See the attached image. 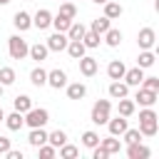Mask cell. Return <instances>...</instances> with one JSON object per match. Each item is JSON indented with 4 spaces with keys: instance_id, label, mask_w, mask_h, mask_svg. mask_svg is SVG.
Wrapping results in <instances>:
<instances>
[{
    "instance_id": "1",
    "label": "cell",
    "mask_w": 159,
    "mask_h": 159,
    "mask_svg": "<svg viewBox=\"0 0 159 159\" xmlns=\"http://www.w3.org/2000/svg\"><path fill=\"white\" fill-rule=\"evenodd\" d=\"M112 117V102L109 99H97L92 104V112H89V119L94 124H107V119Z\"/></svg>"
},
{
    "instance_id": "2",
    "label": "cell",
    "mask_w": 159,
    "mask_h": 159,
    "mask_svg": "<svg viewBox=\"0 0 159 159\" xmlns=\"http://www.w3.org/2000/svg\"><path fill=\"white\" fill-rule=\"evenodd\" d=\"M50 122V112L45 107H30L25 112V124L32 129V127H45Z\"/></svg>"
},
{
    "instance_id": "3",
    "label": "cell",
    "mask_w": 159,
    "mask_h": 159,
    "mask_svg": "<svg viewBox=\"0 0 159 159\" xmlns=\"http://www.w3.org/2000/svg\"><path fill=\"white\" fill-rule=\"evenodd\" d=\"M27 50H30V45H27L20 35H12V37L7 40V52H10L12 60H25V57H27Z\"/></svg>"
},
{
    "instance_id": "4",
    "label": "cell",
    "mask_w": 159,
    "mask_h": 159,
    "mask_svg": "<svg viewBox=\"0 0 159 159\" xmlns=\"http://www.w3.org/2000/svg\"><path fill=\"white\" fill-rule=\"evenodd\" d=\"M137 45H139V50H154V45H157L154 27H142L139 35H137Z\"/></svg>"
},
{
    "instance_id": "5",
    "label": "cell",
    "mask_w": 159,
    "mask_h": 159,
    "mask_svg": "<svg viewBox=\"0 0 159 159\" xmlns=\"http://www.w3.org/2000/svg\"><path fill=\"white\" fill-rule=\"evenodd\" d=\"M134 99H137L134 104H142V107H154V102L159 99V92L147 89V87H142V84H139V89H137V97H134Z\"/></svg>"
},
{
    "instance_id": "6",
    "label": "cell",
    "mask_w": 159,
    "mask_h": 159,
    "mask_svg": "<svg viewBox=\"0 0 159 159\" xmlns=\"http://www.w3.org/2000/svg\"><path fill=\"white\" fill-rule=\"evenodd\" d=\"M67 42H70V40H67V35H65V32H55V35H50V37H47V42H45V45H47V50H50V52H62V50L67 47Z\"/></svg>"
},
{
    "instance_id": "7",
    "label": "cell",
    "mask_w": 159,
    "mask_h": 159,
    "mask_svg": "<svg viewBox=\"0 0 159 159\" xmlns=\"http://www.w3.org/2000/svg\"><path fill=\"white\" fill-rule=\"evenodd\" d=\"M47 84H50L52 89H62V87L67 84V72L60 70V67H57V70H50V72H47Z\"/></svg>"
},
{
    "instance_id": "8",
    "label": "cell",
    "mask_w": 159,
    "mask_h": 159,
    "mask_svg": "<svg viewBox=\"0 0 159 159\" xmlns=\"http://www.w3.org/2000/svg\"><path fill=\"white\" fill-rule=\"evenodd\" d=\"M77 62H80V72H82L84 77H94V75H97V70H99V65H97V60H94V57L82 55Z\"/></svg>"
},
{
    "instance_id": "9",
    "label": "cell",
    "mask_w": 159,
    "mask_h": 159,
    "mask_svg": "<svg viewBox=\"0 0 159 159\" xmlns=\"http://www.w3.org/2000/svg\"><path fill=\"white\" fill-rule=\"evenodd\" d=\"M127 127H129V124H127V117H122V114H119V117H114V119H112V117L107 119V129H109V134H112V137H122Z\"/></svg>"
},
{
    "instance_id": "10",
    "label": "cell",
    "mask_w": 159,
    "mask_h": 159,
    "mask_svg": "<svg viewBox=\"0 0 159 159\" xmlns=\"http://www.w3.org/2000/svg\"><path fill=\"white\" fill-rule=\"evenodd\" d=\"M149 147H144L142 142H132V144H127V157L129 159H149Z\"/></svg>"
},
{
    "instance_id": "11",
    "label": "cell",
    "mask_w": 159,
    "mask_h": 159,
    "mask_svg": "<svg viewBox=\"0 0 159 159\" xmlns=\"http://www.w3.org/2000/svg\"><path fill=\"white\" fill-rule=\"evenodd\" d=\"M50 22H52V12L45 10V7H40L35 12V17H32V27H37V30H47Z\"/></svg>"
},
{
    "instance_id": "12",
    "label": "cell",
    "mask_w": 159,
    "mask_h": 159,
    "mask_svg": "<svg viewBox=\"0 0 159 159\" xmlns=\"http://www.w3.org/2000/svg\"><path fill=\"white\" fill-rule=\"evenodd\" d=\"M122 80H124V84H127V87H139V84H142V80H144V70H142V67H132V70H127V72H124V77H122Z\"/></svg>"
},
{
    "instance_id": "13",
    "label": "cell",
    "mask_w": 159,
    "mask_h": 159,
    "mask_svg": "<svg viewBox=\"0 0 159 159\" xmlns=\"http://www.w3.org/2000/svg\"><path fill=\"white\" fill-rule=\"evenodd\" d=\"M2 122H5V127H7L10 132H17V129H22V127H25V114L15 109V112H12V114H7Z\"/></svg>"
},
{
    "instance_id": "14",
    "label": "cell",
    "mask_w": 159,
    "mask_h": 159,
    "mask_svg": "<svg viewBox=\"0 0 159 159\" xmlns=\"http://www.w3.org/2000/svg\"><path fill=\"white\" fill-rule=\"evenodd\" d=\"M12 25H15V30L25 32V30H30V27H32V17H30L25 10H17V12H15V17H12Z\"/></svg>"
},
{
    "instance_id": "15",
    "label": "cell",
    "mask_w": 159,
    "mask_h": 159,
    "mask_svg": "<svg viewBox=\"0 0 159 159\" xmlns=\"http://www.w3.org/2000/svg\"><path fill=\"white\" fill-rule=\"evenodd\" d=\"M107 92H109V97H112V99H122V97H127V94H129V87H127L124 82H119V80H112V82H109V87H107Z\"/></svg>"
},
{
    "instance_id": "16",
    "label": "cell",
    "mask_w": 159,
    "mask_h": 159,
    "mask_svg": "<svg viewBox=\"0 0 159 159\" xmlns=\"http://www.w3.org/2000/svg\"><path fill=\"white\" fill-rule=\"evenodd\" d=\"M27 142H30V147H40V144H45L47 142V132H45V127H32L30 129V134H27Z\"/></svg>"
},
{
    "instance_id": "17",
    "label": "cell",
    "mask_w": 159,
    "mask_h": 159,
    "mask_svg": "<svg viewBox=\"0 0 159 159\" xmlns=\"http://www.w3.org/2000/svg\"><path fill=\"white\" fill-rule=\"evenodd\" d=\"M99 147H102L107 154H119V152H122V142H119L117 137H112V134L104 137V139L99 137Z\"/></svg>"
},
{
    "instance_id": "18",
    "label": "cell",
    "mask_w": 159,
    "mask_h": 159,
    "mask_svg": "<svg viewBox=\"0 0 159 159\" xmlns=\"http://www.w3.org/2000/svg\"><path fill=\"white\" fill-rule=\"evenodd\" d=\"M124 72H127V67H124L122 60H112V62L107 65V77H109V80H122Z\"/></svg>"
},
{
    "instance_id": "19",
    "label": "cell",
    "mask_w": 159,
    "mask_h": 159,
    "mask_svg": "<svg viewBox=\"0 0 159 159\" xmlns=\"http://www.w3.org/2000/svg\"><path fill=\"white\" fill-rule=\"evenodd\" d=\"M27 55H30V57H32L35 62H42V60H47L50 50H47V45H42V42H35V45H30Z\"/></svg>"
},
{
    "instance_id": "20",
    "label": "cell",
    "mask_w": 159,
    "mask_h": 159,
    "mask_svg": "<svg viewBox=\"0 0 159 159\" xmlns=\"http://www.w3.org/2000/svg\"><path fill=\"white\" fill-rule=\"evenodd\" d=\"M65 50H67V55H70L72 60H80V57H82V55L87 52V47L82 45V40H70Z\"/></svg>"
},
{
    "instance_id": "21",
    "label": "cell",
    "mask_w": 159,
    "mask_h": 159,
    "mask_svg": "<svg viewBox=\"0 0 159 159\" xmlns=\"http://www.w3.org/2000/svg\"><path fill=\"white\" fill-rule=\"evenodd\" d=\"M154 62H157V52H154V50H142L139 57H137V67H142V70L152 67Z\"/></svg>"
},
{
    "instance_id": "22",
    "label": "cell",
    "mask_w": 159,
    "mask_h": 159,
    "mask_svg": "<svg viewBox=\"0 0 159 159\" xmlns=\"http://www.w3.org/2000/svg\"><path fill=\"white\" fill-rule=\"evenodd\" d=\"M65 87H67V97H70V99H82V97L87 94V87H84L82 82H67Z\"/></svg>"
},
{
    "instance_id": "23",
    "label": "cell",
    "mask_w": 159,
    "mask_h": 159,
    "mask_svg": "<svg viewBox=\"0 0 159 159\" xmlns=\"http://www.w3.org/2000/svg\"><path fill=\"white\" fill-rule=\"evenodd\" d=\"M157 132H159V119L139 122V134H142V137H157Z\"/></svg>"
},
{
    "instance_id": "24",
    "label": "cell",
    "mask_w": 159,
    "mask_h": 159,
    "mask_svg": "<svg viewBox=\"0 0 159 159\" xmlns=\"http://www.w3.org/2000/svg\"><path fill=\"white\" fill-rule=\"evenodd\" d=\"M122 12H124V7H122L119 2H112V0H107V2H104V17L117 20V17H122Z\"/></svg>"
},
{
    "instance_id": "25",
    "label": "cell",
    "mask_w": 159,
    "mask_h": 159,
    "mask_svg": "<svg viewBox=\"0 0 159 159\" xmlns=\"http://www.w3.org/2000/svg\"><path fill=\"white\" fill-rule=\"evenodd\" d=\"M109 27H112V20H109V17H104V15H102V17H97V20H92V25H89V30H92V32H97V35H104Z\"/></svg>"
},
{
    "instance_id": "26",
    "label": "cell",
    "mask_w": 159,
    "mask_h": 159,
    "mask_svg": "<svg viewBox=\"0 0 159 159\" xmlns=\"http://www.w3.org/2000/svg\"><path fill=\"white\" fill-rule=\"evenodd\" d=\"M84 32H87V27H84L82 22H75V20H72L65 35H67V40H82V35H84Z\"/></svg>"
},
{
    "instance_id": "27",
    "label": "cell",
    "mask_w": 159,
    "mask_h": 159,
    "mask_svg": "<svg viewBox=\"0 0 159 159\" xmlns=\"http://www.w3.org/2000/svg\"><path fill=\"white\" fill-rule=\"evenodd\" d=\"M99 42H102V35H97V32H92V30H87V32L82 35V45H84L87 50L99 47Z\"/></svg>"
},
{
    "instance_id": "28",
    "label": "cell",
    "mask_w": 159,
    "mask_h": 159,
    "mask_svg": "<svg viewBox=\"0 0 159 159\" xmlns=\"http://www.w3.org/2000/svg\"><path fill=\"white\" fill-rule=\"evenodd\" d=\"M134 109H137L134 99H127V97H122V99H119V104H117V112H119L122 117H132V114H134Z\"/></svg>"
},
{
    "instance_id": "29",
    "label": "cell",
    "mask_w": 159,
    "mask_h": 159,
    "mask_svg": "<svg viewBox=\"0 0 159 159\" xmlns=\"http://www.w3.org/2000/svg\"><path fill=\"white\" fill-rule=\"evenodd\" d=\"M67 142V134L62 129H55V132H47V144H52L55 149H60L62 144Z\"/></svg>"
},
{
    "instance_id": "30",
    "label": "cell",
    "mask_w": 159,
    "mask_h": 159,
    "mask_svg": "<svg viewBox=\"0 0 159 159\" xmlns=\"http://www.w3.org/2000/svg\"><path fill=\"white\" fill-rule=\"evenodd\" d=\"M70 22H72L70 17H65V15H60V12H57V15H52V22H50V25L55 27V32H67Z\"/></svg>"
},
{
    "instance_id": "31",
    "label": "cell",
    "mask_w": 159,
    "mask_h": 159,
    "mask_svg": "<svg viewBox=\"0 0 159 159\" xmlns=\"http://www.w3.org/2000/svg\"><path fill=\"white\" fill-rule=\"evenodd\" d=\"M104 42H107L109 47H119V42H122V30L109 27V30L104 32Z\"/></svg>"
},
{
    "instance_id": "32",
    "label": "cell",
    "mask_w": 159,
    "mask_h": 159,
    "mask_svg": "<svg viewBox=\"0 0 159 159\" xmlns=\"http://www.w3.org/2000/svg\"><path fill=\"white\" fill-rule=\"evenodd\" d=\"M30 82H32L35 87H45V84H47V72H45L42 67H35V70L30 72Z\"/></svg>"
},
{
    "instance_id": "33",
    "label": "cell",
    "mask_w": 159,
    "mask_h": 159,
    "mask_svg": "<svg viewBox=\"0 0 159 159\" xmlns=\"http://www.w3.org/2000/svg\"><path fill=\"white\" fill-rule=\"evenodd\" d=\"M12 107H15L17 112H22V114H25V112H27V109L32 107V99H30L27 94H17V97L12 99Z\"/></svg>"
},
{
    "instance_id": "34",
    "label": "cell",
    "mask_w": 159,
    "mask_h": 159,
    "mask_svg": "<svg viewBox=\"0 0 159 159\" xmlns=\"http://www.w3.org/2000/svg\"><path fill=\"white\" fill-rule=\"evenodd\" d=\"M97 144H99V134H97L94 129H87V132L82 134V147L92 149V147H97Z\"/></svg>"
},
{
    "instance_id": "35",
    "label": "cell",
    "mask_w": 159,
    "mask_h": 159,
    "mask_svg": "<svg viewBox=\"0 0 159 159\" xmlns=\"http://www.w3.org/2000/svg\"><path fill=\"white\" fill-rule=\"evenodd\" d=\"M57 154H60V159H75V157L80 154V149H77L75 144H67V142H65V144L57 149Z\"/></svg>"
},
{
    "instance_id": "36",
    "label": "cell",
    "mask_w": 159,
    "mask_h": 159,
    "mask_svg": "<svg viewBox=\"0 0 159 159\" xmlns=\"http://www.w3.org/2000/svg\"><path fill=\"white\" fill-rule=\"evenodd\" d=\"M15 77H17V75H15V70H12V67H0V84H2V87L12 84V82H15Z\"/></svg>"
},
{
    "instance_id": "37",
    "label": "cell",
    "mask_w": 159,
    "mask_h": 159,
    "mask_svg": "<svg viewBox=\"0 0 159 159\" xmlns=\"http://www.w3.org/2000/svg\"><path fill=\"white\" fill-rule=\"evenodd\" d=\"M60 15H65V17H70V20H75V17H77V7H75V2H70V0H65V2L60 5Z\"/></svg>"
},
{
    "instance_id": "38",
    "label": "cell",
    "mask_w": 159,
    "mask_h": 159,
    "mask_svg": "<svg viewBox=\"0 0 159 159\" xmlns=\"http://www.w3.org/2000/svg\"><path fill=\"white\" fill-rule=\"evenodd\" d=\"M37 154H40V159H52V157H57V149L52 147V144H40L37 147Z\"/></svg>"
},
{
    "instance_id": "39",
    "label": "cell",
    "mask_w": 159,
    "mask_h": 159,
    "mask_svg": "<svg viewBox=\"0 0 159 159\" xmlns=\"http://www.w3.org/2000/svg\"><path fill=\"white\" fill-rule=\"evenodd\" d=\"M122 137H124V142H127V144H132V142H142V134H139V129H129V127H127Z\"/></svg>"
},
{
    "instance_id": "40",
    "label": "cell",
    "mask_w": 159,
    "mask_h": 159,
    "mask_svg": "<svg viewBox=\"0 0 159 159\" xmlns=\"http://www.w3.org/2000/svg\"><path fill=\"white\" fill-rule=\"evenodd\" d=\"M142 87H147V89H154V92H159V77H144V80H142Z\"/></svg>"
},
{
    "instance_id": "41",
    "label": "cell",
    "mask_w": 159,
    "mask_h": 159,
    "mask_svg": "<svg viewBox=\"0 0 159 159\" xmlns=\"http://www.w3.org/2000/svg\"><path fill=\"white\" fill-rule=\"evenodd\" d=\"M147 119H159V117H157V112H154L152 107H144V109L139 112V122H147Z\"/></svg>"
},
{
    "instance_id": "42",
    "label": "cell",
    "mask_w": 159,
    "mask_h": 159,
    "mask_svg": "<svg viewBox=\"0 0 159 159\" xmlns=\"http://www.w3.org/2000/svg\"><path fill=\"white\" fill-rule=\"evenodd\" d=\"M107 157H109V154H107L99 144H97V147H92V159H107Z\"/></svg>"
},
{
    "instance_id": "43",
    "label": "cell",
    "mask_w": 159,
    "mask_h": 159,
    "mask_svg": "<svg viewBox=\"0 0 159 159\" xmlns=\"http://www.w3.org/2000/svg\"><path fill=\"white\" fill-rule=\"evenodd\" d=\"M5 157H7V159H22V152H17V149H12V147H10V149L5 152Z\"/></svg>"
},
{
    "instance_id": "44",
    "label": "cell",
    "mask_w": 159,
    "mask_h": 159,
    "mask_svg": "<svg viewBox=\"0 0 159 159\" xmlns=\"http://www.w3.org/2000/svg\"><path fill=\"white\" fill-rule=\"evenodd\" d=\"M7 149H10V139L7 137H0V154H5Z\"/></svg>"
},
{
    "instance_id": "45",
    "label": "cell",
    "mask_w": 159,
    "mask_h": 159,
    "mask_svg": "<svg viewBox=\"0 0 159 159\" xmlns=\"http://www.w3.org/2000/svg\"><path fill=\"white\" fill-rule=\"evenodd\" d=\"M92 2H97V5H104V2H107V0H92Z\"/></svg>"
},
{
    "instance_id": "46",
    "label": "cell",
    "mask_w": 159,
    "mask_h": 159,
    "mask_svg": "<svg viewBox=\"0 0 159 159\" xmlns=\"http://www.w3.org/2000/svg\"><path fill=\"white\" fill-rule=\"evenodd\" d=\"M2 119H5V112H2V107H0V122H2Z\"/></svg>"
},
{
    "instance_id": "47",
    "label": "cell",
    "mask_w": 159,
    "mask_h": 159,
    "mask_svg": "<svg viewBox=\"0 0 159 159\" xmlns=\"http://www.w3.org/2000/svg\"><path fill=\"white\" fill-rule=\"evenodd\" d=\"M2 89H5V87H2V84H0V99H2Z\"/></svg>"
},
{
    "instance_id": "48",
    "label": "cell",
    "mask_w": 159,
    "mask_h": 159,
    "mask_svg": "<svg viewBox=\"0 0 159 159\" xmlns=\"http://www.w3.org/2000/svg\"><path fill=\"white\" fill-rule=\"evenodd\" d=\"M7 2H10V0H0V5H7Z\"/></svg>"
},
{
    "instance_id": "49",
    "label": "cell",
    "mask_w": 159,
    "mask_h": 159,
    "mask_svg": "<svg viewBox=\"0 0 159 159\" xmlns=\"http://www.w3.org/2000/svg\"><path fill=\"white\" fill-rule=\"evenodd\" d=\"M60 2H65V0H60Z\"/></svg>"
}]
</instances>
